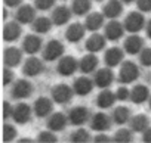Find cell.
<instances>
[{
  "instance_id": "15",
  "label": "cell",
  "mask_w": 151,
  "mask_h": 143,
  "mask_svg": "<svg viewBox=\"0 0 151 143\" xmlns=\"http://www.w3.org/2000/svg\"><path fill=\"white\" fill-rule=\"evenodd\" d=\"M83 36H85V27H83L82 24H77V22H76V24H71V25L68 27L67 33H65L67 40L71 41V43L80 41V40L83 38Z\"/></svg>"
},
{
  "instance_id": "19",
  "label": "cell",
  "mask_w": 151,
  "mask_h": 143,
  "mask_svg": "<svg viewBox=\"0 0 151 143\" xmlns=\"http://www.w3.org/2000/svg\"><path fill=\"white\" fill-rule=\"evenodd\" d=\"M71 18V11L67 8V6H59L53 11V15H52V19H53V24L55 25H64L70 21Z\"/></svg>"
},
{
  "instance_id": "6",
  "label": "cell",
  "mask_w": 151,
  "mask_h": 143,
  "mask_svg": "<svg viewBox=\"0 0 151 143\" xmlns=\"http://www.w3.org/2000/svg\"><path fill=\"white\" fill-rule=\"evenodd\" d=\"M56 69H58V73L61 75L68 77V75L76 73V69H77V60H76L74 58H71V56H64V58H61Z\"/></svg>"
},
{
  "instance_id": "28",
  "label": "cell",
  "mask_w": 151,
  "mask_h": 143,
  "mask_svg": "<svg viewBox=\"0 0 151 143\" xmlns=\"http://www.w3.org/2000/svg\"><path fill=\"white\" fill-rule=\"evenodd\" d=\"M96 65H98V58L95 55H86L80 60V69L83 71V73H86V74L95 71Z\"/></svg>"
},
{
  "instance_id": "16",
  "label": "cell",
  "mask_w": 151,
  "mask_h": 143,
  "mask_svg": "<svg viewBox=\"0 0 151 143\" xmlns=\"http://www.w3.org/2000/svg\"><path fill=\"white\" fill-rule=\"evenodd\" d=\"M73 89H74V92L77 93V95L86 96V95H89V93L92 92V89H93V81L89 80V78H86V77H80V78L76 80Z\"/></svg>"
},
{
  "instance_id": "50",
  "label": "cell",
  "mask_w": 151,
  "mask_h": 143,
  "mask_svg": "<svg viewBox=\"0 0 151 143\" xmlns=\"http://www.w3.org/2000/svg\"><path fill=\"white\" fill-rule=\"evenodd\" d=\"M150 108H151V97H150Z\"/></svg>"
},
{
  "instance_id": "41",
  "label": "cell",
  "mask_w": 151,
  "mask_h": 143,
  "mask_svg": "<svg viewBox=\"0 0 151 143\" xmlns=\"http://www.w3.org/2000/svg\"><path fill=\"white\" fill-rule=\"evenodd\" d=\"M116 96H117V99H119V100H126L127 97H130V92H129L126 87H120V89L117 90Z\"/></svg>"
},
{
  "instance_id": "33",
  "label": "cell",
  "mask_w": 151,
  "mask_h": 143,
  "mask_svg": "<svg viewBox=\"0 0 151 143\" xmlns=\"http://www.w3.org/2000/svg\"><path fill=\"white\" fill-rule=\"evenodd\" d=\"M114 121L117 122V124H124V122H127L129 121V118H130V112H129V109L126 108V106H119V108H116V111H114Z\"/></svg>"
},
{
  "instance_id": "38",
  "label": "cell",
  "mask_w": 151,
  "mask_h": 143,
  "mask_svg": "<svg viewBox=\"0 0 151 143\" xmlns=\"http://www.w3.org/2000/svg\"><path fill=\"white\" fill-rule=\"evenodd\" d=\"M139 60L144 66H151V49H144L139 55Z\"/></svg>"
},
{
  "instance_id": "4",
  "label": "cell",
  "mask_w": 151,
  "mask_h": 143,
  "mask_svg": "<svg viewBox=\"0 0 151 143\" xmlns=\"http://www.w3.org/2000/svg\"><path fill=\"white\" fill-rule=\"evenodd\" d=\"M144 16L139 14V12H130L127 16H126V21H124V28L130 33H138L142 30L144 27Z\"/></svg>"
},
{
  "instance_id": "18",
  "label": "cell",
  "mask_w": 151,
  "mask_h": 143,
  "mask_svg": "<svg viewBox=\"0 0 151 143\" xmlns=\"http://www.w3.org/2000/svg\"><path fill=\"white\" fill-rule=\"evenodd\" d=\"M147 99H150V90H148L147 86L139 84V86L133 87V90L130 92V100L133 103H136V105L145 102Z\"/></svg>"
},
{
  "instance_id": "3",
  "label": "cell",
  "mask_w": 151,
  "mask_h": 143,
  "mask_svg": "<svg viewBox=\"0 0 151 143\" xmlns=\"http://www.w3.org/2000/svg\"><path fill=\"white\" fill-rule=\"evenodd\" d=\"M74 90V89H73ZM73 90L67 84H59L52 89V97L56 103H68L73 99Z\"/></svg>"
},
{
  "instance_id": "12",
  "label": "cell",
  "mask_w": 151,
  "mask_h": 143,
  "mask_svg": "<svg viewBox=\"0 0 151 143\" xmlns=\"http://www.w3.org/2000/svg\"><path fill=\"white\" fill-rule=\"evenodd\" d=\"M88 118H89V112H88V109L83 108V106H77V108L71 109V111H70V117H68L70 122L74 124V125H82V124H85V122L88 121Z\"/></svg>"
},
{
  "instance_id": "20",
  "label": "cell",
  "mask_w": 151,
  "mask_h": 143,
  "mask_svg": "<svg viewBox=\"0 0 151 143\" xmlns=\"http://www.w3.org/2000/svg\"><path fill=\"white\" fill-rule=\"evenodd\" d=\"M105 63H107V66H110V68H113V66H117L122 60H123V52L119 49V47H111V49H108L107 50V53H105Z\"/></svg>"
},
{
  "instance_id": "35",
  "label": "cell",
  "mask_w": 151,
  "mask_h": 143,
  "mask_svg": "<svg viewBox=\"0 0 151 143\" xmlns=\"http://www.w3.org/2000/svg\"><path fill=\"white\" fill-rule=\"evenodd\" d=\"M132 140V133L130 130H126V128H122L116 133L114 136V142H120V143H127Z\"/></svg>"
},
{
  "instance_id": "44",
  "label": "cell",
  "mask_w": 151,
  "mask_h": 143,
  "mask_svg": "<svg viewBox=\"0 0 151 143\" xmlns=\"http://www.w3.org/2000/svg\"><path fill=\"white\" fill-rule=\"evenodd\" d=\"M107 142H110V137L105 134H99L95 137V143H107Z\"/></svg>"
},
{
  "instance_id": "26",
  "label": "cell",
  "mask_w": 151,
  "mask_h": 143,
  "mask_svg": "<svg viewBox=\"0 0 151 143\" xmlns=\"http://www.w3.org/2000/svg\"><path fill=\"white\" fill-rule=\"evenodd\" d=\"M92 128L96 130V131H105L110 128V118L99 112V114H95V117L92 118Z\"/></svg>"
},
{
  "instance_id": "27",
  "label": "cell",
  "mask_w": 151,
  "mask_h": 143,
  "mask_svg": "<svg viewBox=\"0 0 151 143\" xmlns=\"http://www.w3.org/2000/svg\"><path fill=\"white\" fill-rule=\"evenodd\" d=\"M148 127H150V120H148L147 115H136L130 121V128L133 131L141 133V131H145Z\"/></svg>"
},
{
  "instance_id": "8",
  "label": "cell",
  "mask_w": 151,
  "mask_h": 143,
  "mask_svg": "<svg viewBox=\"0 0 151 143\" xmlns=\"http://www.w3.org/2000/svg\"><path fill=\"white\" fill-rule=\"evenodd\" d=\"M15 122L18 124H27L30 120H31V108L25 103H19L15 106L14 109V114H12Z\"/></svg>"
},
{
  "instance_id": "29",
  "label": "cell",
  "mask_w": 151,
  "mask_h": 143,
  "mask_svg": "<svg viewBox=\"0 0 151 143\" xmlns=\"http://www.w3.org/2000/svg\"><path fill=\"white\" fill-rule=\"evenodd\" d=\"M117 99V96L113 93V92H110V90H105V92H102L99 96H98V99H96V103H98V106L99 108H102V109H107V108H110V106H113V103H114V100Z\"/></svg>"
},
{
  "instance_id": "14",
  "label": "cell",
  "mask_w": 151,
  "mask_h": 143,
  "mask_svg": "<svg viewBox=\"0 0 151 143\" xmlns=\"http://www.w3.org/2000/svg\"><path fill=\"white\" fill-rule=\"evenodd\" d=\"M21 33H22V30L18 22H9L3 28V38H5V41H15L19 38Z\"/></svg>"
},
{
  "instance_id": "7",
  "label": "cell",
  "mask_w": 151,
  "mask_h": 143,
  "mask_svg": "<svg viewBox=\"0 0 151 143\" xmlns=\"http://www.w3.org/2000/svg\"><path fill=\"white\" fill-rule=\"evenodd\" d=\"M33 93V86L30 81L27 80H19L15 83L14 86V90H12V95L15 99H25L28 97L30 95Z\"/></svg>"
},
{
  "instance_id": "34",
  "label": "cell",
  "mask_w": 151,
  "mask_h": 143,
  "mask_svg": "<svg viewBox=\"0 0 151 143\" xmlns=\"http://www.w3.org/2000/svg\"><path fill=\"white\" fill-rule=\"evenodd\" d=\"M88 140H89V133L83 128H79L76 133L71 134V142H74V143H83Z\"/></svg>"
},
{
  "instance_id": "30",
  "label": "cell",
  "mask_w": 151,
  "mask_h": 143,
  "mask_svg": "<svg viewBox=\"0 0 151 143\" xmlns=\"http://www.w3.org/2000/svg\"><path fill=\"white\" fill-rule=\"evenodd\" d=\"M104 25V16L101 14H91L86 19V28L89 31H98Z\"/></svg>"
},
{
  "instance_id": "40",
  "label": "cell",
  "mask_w": 151,
  "mask_h": 143,
  "mask_svg": "<svg viewBox=\"0 0 151 143\" xmlns=\"http://www.w3.org/2000/svg\"><path fill=\"white\" fill-rule=\"evenodd\" d=\"M12 80H14V71L9 69V66H6V68L3 69V84L8 86Z\"/></svg>"
},
{
  "instance_id": "43",
  "label": "cell",
  "mask_w": 151,
  "mask_h": 143,
  "mask_svg": "<svg viewBox=\"0 0 151 143\" xmlns=\"http://www.w3.org/2000/svg\"><path fill=\"white\" fill-rule=\"evenodd\" d=\"M14 114V109L11 108V105H9V102H3V118L6 120L8 117H11Z\"/></svg>"
},
{
  "instance_id": "47",
  "label": "cell",
  "mask_w": 151,
  "mask_h": 143,
  "mask_svg": "<svg viewBox=\"0 0 151 143\" xmlns=\"http://www.w3.org/2000/svg\"><path fill=\"white\" fill-rule=\"evenodd\" d=\"M147 34H148V37L151 38V21H150L148 25H147Z\"/></svg>"
},
{
  "instance_id": "17",
  "label": "cell",
  "mask_w": 151,
  "mask_h": 143,
  "mask_svg": "<svg viewBox=\"0 0 151 143\" xmlns=\"http://www.w3.org/2000/svg\"><path fill=\"white\" fill-rule=\"evenodd\" d=\"M102 12H104V16L114 19L123 12V6L119 0H108L107 5L102 8Z\"/></svg>"
},
{
  "instance_id": "9",
  "label": "cell",
  "mask_w": 151,
  "mask_h": 143,
  "mask_svg": "<svg viewBox=\"0 0 151 143\" xmlns=\"http://www.w3.org/2000/svg\"><path fill=\"white\" fill-rule=\"evenodd\" d=\"M21 59H22V53H21L19 49H17V47H8V49H5L3 60H5V65L6 66H9V68L18 66L21 63Z\"/></svg>"
},
{
  "instance_id": "25",
  "label": "cell",
  "mask_w": 151,
  "mask_h": 143,
  "mask_svg": "<svg viewBox=\"0 0 151 143\" xmlns=\"http://www.w3.org/2000/svg\"><path fill=\"white\" fill-rule=\"evenodd\" d=\"M105 46V38L101 36V34H93L91 36V38L86 41V49L91 52V53H96L99 50H102Z\"/></svg>"
},
{
  "instance_id": "42",
  "label": "cell",
  "mask_w": 151,
  "mask_h": 143,
  "mask_svg": "<svg viewBox=\"0 0 151 143\" xmlns=\"http://www.w3.org/2000/svg\"><path fill=\"white\" fill-rule=\"evenodd\" d=\"M138 8L142 12H150L151 11V0H138Z\"/></svg>"
},
{
  "instance_id": "1",
  "label": "cell",
  "mask_w": 151,
  "mask_h": 143,
  "mask_svg": "<svg viewBox=\"0 0 151 143\" xmlns=\"http://www.w3.org/2000/svg\"><path fill=\"white\" fill-rule=\"evenodd\" d=\"M139 77V69L138 66L133 63V62H124L122 69H120V74H119V78L122 83H132L135 81L136 78Z\"/></svg>"
},
{
  "instance_id": "11",
  "label": "cell",
  "mask_w": 151,
  "mask_h": 143,
  "mask_svg": "<svg viewBox=\"0 0 151 143\" xmlns=\"http://www.w3.org/2000/svg\"><path fill=\"white\" fill-rule=\"evenodd\" d=\"M114 80V74L110 68H104V69H99L96 75H95V84L99 87V89H105L108 87Z\"/></svg>"
},
{
  "instance_id": "32",
  "label": "cell",
  "mask_w": 151,
  "mask_h": 143,
  "mask_svg": "<svg viewBox=\"0 0 151 143\" xmlns=\"http://www.w3.org/2000/svg\"><path fill=\"white\" fill-rule=\"evenodd\" d=\"M50 27H52L50 19H49V18H45V16L37 18V19H36V22L33 24V30H34L36 33H40V34L47 33V31L50 30Z\"/></svg>"
},
{
  "instance_id": "36",
  "label": "cell",
  "mask_w": 151,
  "mask_h": 143,
  "mask_svg": "<svg viewBox=\"0 0 151 143\" xmlns=\"http://www.w3.org/2000/svg\"><path fill=\"white\" fill-rule=\"evenodd\" d=\"M17 137V130L15 127L9 125V124H5L3 125V142H11Z\"/></svg>"
},
{
  "instance_id": "2",
  "label": "cell",
  "mask_w": 151,
  "mask_h": 143,
  "mask_svg": "<svg viewBox=\"0 0 151 143\" xmlns=\"http://www.w3.org/2000/svg\"><path fill=\"white\" fill-rule=\"evenodd\" d=\"M64 50H65V49H64V44H62L61 41L52 40V41H49V43L46 44L45 52H43V56H45L46 60L52 62V60L61 58V56L64 55Z\"/></svg>"
},
{
  "instance_id": "49",
  "label": "cell",
  "mask_w": 151,
  "mask_h": 143,
  "mask_svg": "<svg viewBox=\"0 0 151 143\" xmlns=\"http://www.w3.org/2000/svg\"><path fill=\"white\" fill-rule=\"evenodd\" d=\"M124 3H132V2H135V0H123Z\"/></svg>"
},
{
  "instance_id": "51",
  "label": "cell",
  "mask_w": 151,
  "mask_h": 143,
  "mask_svg": "<svg viewBox=\"0 0 151 143\" xmlns=\"http://www.w3.org/2000/svg\"><path fill=\"white\" fill-rule=\"evenodd\" d=\"M96 2H101V0H96Z\"/></svg>"
},
{
  "instance_id": "46",
  "label": "cell",
  "mask_w": 151,
  "mask_h": 143,
  "mask_svg": "<svg viewBox=\"0 0 151 143\" xmlns=\"http://www.w3.org/2000/svg\"><path fill=\"white\" fill-rule=\"evenodd\" d=\"M21 2H22V0H5V3H6L8 6H12V8H14V6H18Z\"/></svg>"
},
{
  "instance_id": "37",
  "label": "cell",
  "mask_w": 151,
  "mask_h": 143,
  "mask_svg": "<svg viewBox=\"0 0 151 143\" xmlns=\"http://www.w3.org/2000/svg\"><path fill=\"white\" fill-rule=\"evenodd\" d=\"M34 5L39 11H47L55 5V0H34Z\"/></svg>"
},
{
  "instance_id": "22",
  "label": "cell",
  "mask_w": 151,
  "mask_h": 143,
  "mask_svg": "<svg viewBox=\"0 0 151 143\" xmlns=\"http://www.w3.org/2000/svg\"><path fill=\"white\" fill-rule=\"evenodd\" d=\"M34 16H36V11L30 5L21 6L17 14V19L19 21V24H30L31 21H34Z\"/></svg>"
},
{
  "instance_id": "39",
  "label": "cell",
  "mask_w": 151,
  "mask_h": 143,
  "mask_svg": "<svg viewBox=\"0 0 151 143\" xmlns=\"http://www.w3.org/2000/svg\"><path fill=\"white\" fill-rule=\"evenodd\" d=\"M39 142H43V143L50 142V143H53V142H56V137H55V134L50 133V131H43V133L39 134Z\"/></svg>"
},
{
  "instance_id": "10",
  "label": "cell",
  "mask_w": 151,
  "mask_h": 143,
  "mask_svg": "<svg viewBox=\"0 0 151 143\" xmlns=\"http://www.w3.org/2000/svg\"><path fill=\"white\" fill-rule=\"evenodd\" d=\"M53 109V103L50 99L47 97H39L36 102H34V112L37 117L43 118V117H47Z\"/></svg>"
},
{
  "instance_id": "45",
  "label": "cell",
  "mask_w": 151,
  "mask_h": 143,
  "mask_svg": "<svg viewBox=\"0 0 151 143\" xmlns=\"http://www.w3.org/2000/svg\"><path fill=\"white\" fill-rule=\"evenodd\" d=\"M144 142H147V143H151V128H147L145 130V133H144V139H142Z\"/></svg>"
},
{
  "instance_id": "13",
  "label": "cell",
  "mask_w": 151,
  "mask_h": 143,
  "mask_svg": "<svg viewBox=\"0 0 151 143\" xmlns=\"http://www.w3.org/2000/svg\"><path fill=\"white\" fill-rule=\"evenodd\" d=\"M40 47H42V38H40V37H37V36H34V34H30V36H27V37L24 38L22 49H24L25 53L34 55V53H37V52L40 50Z\"/></svg>"
},
{
  "instance_id": "23",
  "label": "cell",
  "mask_w": 151,
  "mask_h": 143,
  "mask_svg": "<svg viewBox=\"0 0 151 143\" xmlns=\"http://www.w3.org/2000/svg\"><path fill=\"white\" fill-rule=\"evenodd\" d=\"M142 44H144V40H142L141 37H138V36H130V37L126 38V41H124V49H126L127 53L136 55V53L141 52Z\"/></svg>"
},
{
  "instance_id": "31",
  "label": "cell",
  "mask_w": 151,
  "mask_h": 143,
  "mask_svg": "<svg viewBox=\"0 0 151 143\" xmlns=\"http://www.w3.org/2000/svg\"><path fill=\"white\" fill-rule=\"evenodd\" d=\"M91 9V0H73L71 11L76 15H85Z\"/></svg>"
},
{
  "instance_id": "24",
  "label": "cell",
  "mask_w": 151,
  "mask_h": 143,
  "mask_svg": "<svg viewBox=\"0 0 151 143\" xmlns=\"http://www.w3.org/2000/svg\"><path fill=\"white\" fill-rule=\"evenodd\" d=\"M122 36H123V27L117 21H111V22L107 24V27H105V37L108 40L114 41V40L120 38Z\"/></svg>"
},
{
  "instance_id": "5",
  "label": "cell",
  "mask_w": 151,
  "mask_h": 143,
  "mask_svg": "<svg viewBox=\"0 0 151 143\" xmlns=\"http://www.w3.org/2000/svg\"><path fill=\"white\" fill-rule=\"evenodd\" d=\"M42 73H43V63L37 58L31 56V58H28L25 60L24 68H22V74L24 75H27V77H36V75H39Z\"/></svg>"
},
{
  "instance_id": "48",
  "label": "cell",
  "mask_w": 151,
  "mask_h": 143,
  "mask_svg": "<svg viewBox=\"0 0 151 143\" xmlns=\"http://www.w3.org/2000/svg\"><path fill=\"white\" fill-rule=\"evenodd\" d=\"M6 18H8V11L5 9V11H3V19L6 21Z\"/></svg>"
},
{
  "instance_id": "21",
  "label": "cell",
  "mask_w": 151,
  "mask_h": 143,
  "mask_svg": "<svg viewBox=\"0 0 151 143\" xmlns=\"http://www.w3.org/2000/svg\"><path fill=\"white\" fill-rule=\"evenodd\" d=\"M67 125V118L64 114L61 112H56V114H52L50 118L47 120V127L52 130V131H61L64 130Z\"/></svg>"
}]
</instances>
